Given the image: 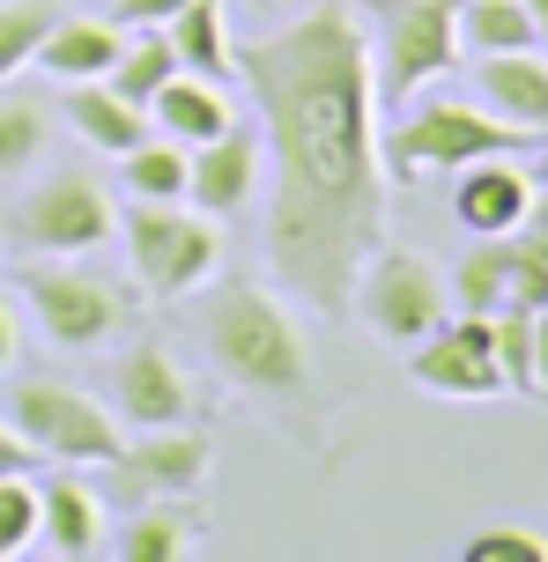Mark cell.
Listing matches in <instances>:
<instances>
[{
	"instance_id": "obj_1",
	"label": "cell",
	"mask_w": 548,
	"mask_h": 562,
	"mask_svg": "<svg viewBox=\"0 0 548 562\" xmlns=\"http://www.w3.org/2000/svg\"><path fill=\"white\" fill-rule=\"evenodd\" d=\"M231 75L260 112L267 267L318 318H348V289L385 245V140L378 75L348 0H318L297 23L231 45Z\"/></svg>"
},
{
	"instance_id": "obj_2",
	"label": "cell",
	"mask_w": 548,
	"mask_h": 562,
	"mask_svg": "<svg viewBox=\"0 0 548 562\" xmlns=\"http://www.w3.org/2000/svg\"><path fill=\"white\" fill-rule=\"evenodd\" d=\"M201 348L215 356L223 385L260 400L267 415L312 407V348L297 334V318L275 289L260 281H223L201 304Z\"/></svg>"
},
{
	"instance_id": "obj_3",
	"label": "cell",
	"mask_w": 548,
	"mask_h": 562,
	"mask_svg": "<svg viewBox=\"0 0 548 562\" xmlns=\"http://www.w3.org/2000/svg\"><path fill=\"white\" fill-rule=\"evenodd\" d=\"M378 140H385V178H452L460 164H482V156H519L534 134L496 119L490 104H460V97L415 104L407 97L393 134H378Z\"/></svg>"
},
{
	"instance_id": "obj_4",
	"label": "cell",
	"mask_w": 548,
	"mask_h": 562,
	"mask_svg": "<svg viewBox=\"0 0 548 562\" xmlns=\"http://www.w3.org/2000/svg\"><path fill=\"white\" fill-rule=\"evenodd\" d=\"M119 237H126V267L142 296H193L223 259L215 215H201L193 200H126Z\"/></svg>"
},
{
	"instance_id": "obj_5",
	"label": "cell",
	"mask_w": 548,
	"mask_h": 562,
	"mask_svg": "<svg viewBox=\"0 0 548 562\" xmlns=\"http://www.w3.org/2000/svg\"><path fill=\"white\" fill-rule=\"evenodd\" d=\"M15 296L30 304L37 334L53 340V348H67V356L112 348L119 326H126V311H134V296H126L119 281L89 274L82 259H30L23 274H15Z\"/></svg>"
},
{
	"instance_id": "obj_6",
	"label": "cell",
	"mask_w": 548,
	"mask_h": 562,
	"mask_svg": "<svg viewBox=\"0 0 548 562\" xmlns=\"http://www.w3.org/2000/svg\"><path fill=\"white\" fill-rule=\"evenodd\" d=\"M0 415L23 429V445L53 467H112L126 429L104 400H89L82 385H59V378H23L8 385V407Z\"/></svg>"
},
{
	"instance_id": "obj_7",
	"label": "cell",
	"mask_w": 548,
	"mask_h": 562,
	"mask_svg": "<svg viewBox=\"0 0 548 562\" xmlns=\"http://www.w3.org/2000/svg\"><path fill=\"white\" fill-rule=\"evenodd\" d=\"M348 311H356L378 340L415 348L423 334H437V326L452 318V289H445V274H437L423 252H407V245H378V252L364 259L356 289H348Z\"/></svg>"
},
{
	"instance_id": "obj_8",
	"label": "cell",
	"mask_w": 548,
	"mask_h": 562,
	"mask_svg": "<svg viewBox=\"0 0 548 562\" xmlns=\"http://www.w3.org/2000/svg\"><path fill=\"white\" fill-rule=\"evenodd\" d=\"M378 104H407L423 97L437 75H452L460 59V0H378Z\"/></svg>"
},
{
	"instance_id": "obj_9",
	"label": "cell",
	"mask_w": 548,
	"mask_h": 562,
	"mask_svg": "<svg viewBox=\"0 0 548 562\" xmlns=\"http://www.w3.org/2000/svg\"><path fill=\"white\" fill-rule=\"evenodd\" d=\"M8 237H15V252H30V259H89L119 237V207L97 178L59 170V178H45V186L23 193V207L8 215Z\"/></svg>"
},
{
	"instance_id": "obj_10",
	"label": "cell",
	"mask_w": 548,
	"mask_h": 562,
	"mask_svg": "<svg viewBox=\"0 0 548 562\" xmlns=\"http://www.w3.org/2000/svg\"><path fill=\"white\" fill-rule=\"evenodd\" d=\"M407 378L437 400H496L504 393V370H496L490 311H460V318H445L437 334H423L415 356H407Z\"/></svg>"
},
{
	"instance_id": "obj_11",
	"label": "cell",
	"mask_w": 548,
	"mask_h": 562,
	"mask_svg": "<svg viewBox=\"0 0 548 562\" xmlns=\"http://www.w3.org/2000/svg\"><path fill=\"white\" fill-rule=\"evenodd\" d=\"M104 474H112V496H126V504H148V496H186V488L208 474V437L193 429V422L142 429L134 445H119V459L104 467Z\"/></svg>"
},
{
	"instance_id": "obj_12",
	"label": "cell",
	"mask_w": 548,
	"mask_h": 562,
	"mask_svg": "<svg viewBox=\"0 0 548 562\" xmlns=\"http://www.w3.org/2000/svg\"><path fill=\"white\" fill-rule=\"evenodd\" d=\"M112 415L126 429H171V422L193 415V378L178 370L164 340H134L112 363Z\"/></svg>"
},
{
	"instance_id": "obj_13",
	"label": "cell",
	"mask_w": 548,
	"mask_h": 562,
	"mask_svg": "<svg viewBox=\"0 0 548 562\" xmlns=\"http://www.w3.org/2000/svg\"><path fill=\"white\" fill-rule=\"evenodd\" d=\"M260 126H223L215 140H201V148H186V200L201 207V215H245L253 207V193H260Z\"/></svg>"
},
{
	"instance_id": "obj_14",
	"label": "cell",
	"mask_w": 548,
	"mask_h": 562,
	"mask_svg": "<svg viewBox=\"0 0 548 562\" xmlns=\"http://www.w3.org/2000/svg\"><path fill=\"white\" fill-rule=\"evenodd\" d=\"M534 215V170H519L512 156H482V164L452 170V223L467 237H512Z\"/></svg>"
},
{
	"instance_id": "obj_15",
	"label": "cell",
	"mask_w": 548,
	"mask_h": 562,
	"mask_svg": "<svg viewBox=\"0 0 548 562\" xmlns=\"http://www.w3.org/2000/svg\"><path fill=\"white\" fill-rule=\"evenodd\" d=\"M474 89L496 119H512L526 134H548V53L519 45V53H474Z\"/></svg>"
},
{
	"instance_id": "obj_16",
	"label": "cell",
	"mask_w": 548,
	"mask_h": 562,
	"mask_svg": "<svg viewBox=\"0 0 548 562\" xmlns=\"http://www.w3.org/2000/svg\"><path fill=\"white\" fill-rule=\"evenodd\" d=\"M119 53H126V23H112V15H59L30 67L67 89V82H104L119 67Z\"/></svg>"
},
{
	"instance_id": "obj_17",
	"label": "cell",
	"mask_w": 548,
	"mask_h": 562,
	"mask_svg": "<svg viewBox=\"0 0 548 562\" xmlns=\"http://www.w3.org/2000/svg\"><path fill=\"white\" fill-rule=\"evenodd\" d=\"M37 548H53L59 562H82L104 548V504H97L89 481H75V474L37 481Z\"/></svg>"
},
{
	"instance_id": "obj_18",
	"label": "cell",
	"mask_w": 548,
	"mask_h": 562,
	"mask_svg": "<svg viewBox=\"0 0 548 562\" xmlns=\"http://www.w3.org/2000/svg\"><path fill=\"white\" fill-rule=\"evenodd\" d=\"M231 97H223V82H208V75H186L178 67L171 82L148 97V126L164 140H178V148H201V140H215L223 126H231Z\"/></svg>"
},
{
	"instance_id": "obj_19",
	"label": "cell",
	"mask_w": 548,
	"mask_h": 562,
	"mask_svg": "<svg viewBox=\"0 0 548 562\" xmlns=\"http://www.w3.org/2000/svg\"><path fill=\"white\" fill-rule=\"evenodd\" d=\"M193 548H201V518L186 510V496H148V504H134V518L112 533L119 562H186Z\"/></svg>"
},
{
	"instance_id": "obj_20",
	"label": "cell",
	"mask_w": 548,
	"mask_h": 562,
	"mask_svg": "<svg viewBox=\"0 0 548 562\" xmlns=\"http://www.w3.org/2000/svg\"><path fill=\"white\" fill-rule=\"evenodd\" d=\"M67 126H75L97 156H126L134 140H148V112L126 104L112 82H67Z\"/></svg>"
},
{
	"instance_id": "obj_21",
	"label": "cell",
	"mask_w": 548,
	"mask_h": 562,
	"mask_svg": "<svg viewBox=\"0 0 548 562\" xmlns=\"http://www.w3.org/2000/svg\"><path fill=\"white\" fill-rule=\"evenodd\" d=\"M171 53L186 75H208V82H231V23H223V0H186L171 23Z\"/></svg>"
},
{
	"instance_id": "obj_22",
	"label": "cell",
	"mask_w": 548,
	"mask_h": 562,
	"mask_svg": "<svg viewBox=\"0 0 548 562\" xmlns=\"http://www.w3.org/2000/svg\"><path fill=\"white\" fill-rule=\"evenodd\" d=\"M45 140H53V112L37 97H23V89H8L0 97V186L30 178L37 156H45Z\"/></svg>"
},
{
	"instance_id": "obj_23",
	"label": "cell",
	"mask_w": 548,
	"mask_h": 562,
	"mask_svg": "<svg viewBox=\"0 0 548 562\" xmlns=\"http://www.w3.org/2000/svg\"><path fill=\"white\" fill-rule=\"evenodd\" d=\"M452 311H504L512 304V252H504V237H482L474 252L452 267Z\"/></svg>"
},
{
	"instance_id": "obj_24",
	"label": "cell",
	"mask_w": 548,
	"mask_h": 562,
	"mask_svg": "<svg viewBox=\"0 0 548 562\" xmlns=\"http://www.w3.org/2000/svg\"><path fill=\"white\" fill-rule=\"evenodd\" d=\"M534 45L526 0H460V53H519Z\"/></svg>"
},
{
	"instance_id": "obj_25",
	"label": "cell",
	"mask_w": 548,
	"mask_h": 562,
	"mask_svg": "<svg viewBox=\"0 0 548 562\" xmlns=\"http://www.w3.org/2000/svg\"><path fill=\"white\" fill-rule=\"evenodd\" d=\"M171 75H178L171 37H164V30H134V37H126V53H119V67L104 75V82H112L126 104H142V112H148V97L171 82Z\"/></svg>"
},
{
	"instance_id": "obj_26",
	"label": "cell",
	"mask_w": 548,
	"mask_h": 562,
	"mask_svg": "<svg viewBox=\"0 0 548 562\" xmlns=\"http://www.w3.org/2000/svg\"><path fill=\"white\" fill-rule=\"evenodd\" d=\"M119 164H126V200H186V148L178 140L148 134Z\"/></svg>"
},
{
	"instance_id": "obj_27",
	"label": "cell",
	"mask_w": 548,
	"mask_h": 562,
	"mask_svg": "<svg viewBox=\"0 0 548 562\" xmlns=\"http://www.w3.org/2000/svg\"><path fill=\"white\" fill-rule=\"evenodd\" d=\"M53 23H59L53 0H0V82H15L30 59H37V45H45Z\"/></svg>"
},
{
	"instance_id": "obj_28",
	"label": "cell",
	"mask_w": 548,
	"mask_h": 562,
	"mask_svg": "<svg viewBox=\"0 0 548 562\" xmlns=\"http://www.w3.org/2000/svg\"><path fill=\"white\" fill-rule=\"evenodd\" d=\"M490 334H496V370H504V393L534 400V311L504 304L490 311Z\"/></svg>"
},
{
	"instance_id": "obj_29",
	"label": "cell",
	"mask_w": 548,
	"mask_h": 562,
	"mask_svg": "<svg viewBox=\"0 0 548 562\" xmlns=\"http://www.w3.org/2000/svg\"><path fill=\"white\" fill-rule=\"evenodd\" d=\"M504 252H512V304L548 311V237H541V223L526 215V223L504 237Z\"/></svg>"
},
{
	"instance_id": "obj_30",
	"label": "cell",
	"mask_w": 548,
	"mask_h": 562,
	"mask_svg": "<svg viewBox=\"0 0 548 562\" xmlns=\"http://www.w3.org/2000/svg\"><path fill=\"white\" fill-rule=\"evenodd\" d=\"M23 548H37V481L0 474V562H15Z\"/></svg>"
},
{
	"instance_id": "obj_31",
	"label": "cell",
	"mask_w": 548,
	"mask_h": 562,
	"mask_svg": "<svg viewBox=\"0 0 548 562\" xmlns=\"http://www.w3.org/2000/svg\"><path fill=\"white\" fill-rule=\"evenodd\" d=\"M460 555L467 562H548V540L534 526H482Z\"/></svg>"
},
{
	"instance_id": "obj_32",
	"label": "cell",
	"mask_w": 548,
	"mask_h": 562,
	"mask_svg": "<svg viewBox=\"0 0 548 562\" xmlns=\"http://www.w3.org/2000/svg\"><path fill=\"white\" fill-rule=\"evenodd\" d=\"M186 8V0H112V23H126V30H164Z\"/></svg>"
},
{
	"instance_id": "obj_33",
	"label": "cell",
	"mask_w": 548,
	"mask_h": 562,
	"mask_svg": "<svg viewBox=\"0 0 548 562\" xmlns=\"http://www.w3.org/2000/svg\"><path fill=\"white\" fill-rule=\"evenodd\" d=\"M0 474H37V451L23 445V429L0 415Z\"/></svg>"
},
{
	"instance_id": "obj_34",
	"label": "cell",
	"mask_w": 548,
	"mask_h": 562,
	"mask_svg": "<svg viewBox=\"0 0 548 562\" xmlns=\"http://www.w3.org/2000/svg\"><path fill=\"white\" fill-rule=\"evenodd\" d=\"M15 348H23V318H15V296L0 289V378L15 370Z\"/></svg>"
},
{
	"instance_id": "obj_35",
	"label": "cell",
	"mask_w": 548,
	"mask_h": 562,
	"mask_svg": "<svg viewBox=\"0 0 548 562\" xmlns=\"http://www.w3.org/2000/svg\"><path fill=\"white\" fill-rule=\"evenodd\" d=\"M534 400H548V311H534Z\"/></svg>"
},
{
	"instance_id": "obj_36",
	"label": "cell",
	"mask_w": 548,
	"mask_h": 562,
	"mask_svg": "<svg viewBox=\"0 0 548 562\" xmlns=\"http://www.w3.org/2000/svg\"><path fill=\"white\" fill-rule=\"evenodd\" d=\"M526 15H534V45L548 53V0H526Z\"/></svg>"
},
{
	"instance_id": "obj_37",
	"label": "cell",
	"mask_w": 548,
	"mask_h": 562,
	"mask_svg": "<svg viewBox=\"0 0 548 562\" xmlns=\"http://www.w3.org/2000/svg\"><path fill=\"white\" fill-rule=\"evenodd\" d=\"M534 186H548V140H541V164H534Z\"/></svg>"
},
{
	"instance_id": "obj_38",
	"label": "cell",
	"mask_w": 548,
	"mask_h": 562,
	"mask_svg": "<svg viewBox=\"0 0 548 562\" xmlns=\"http://www.w3.org/2000/svg\"><path fill=\"white\" fill-rule=\"evenodd\" d=\"M534 223H541V237H548V207H541V215H534Z\"/></svg>"
}]
</instances>
